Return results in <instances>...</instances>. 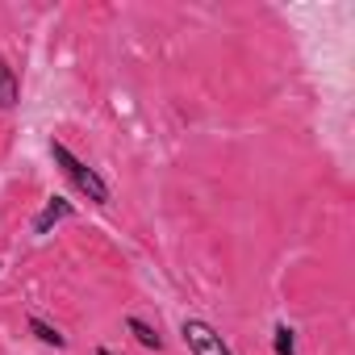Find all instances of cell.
Here are the masks:
<instances>
[{
  "label": "cell",
  "instance_id": "1",
  "mask_svg": "<svg viewBox=\"0 0 355 355\" xmlns=\"http://www.w3.org/2000/svg\"><path fill=\"white\" fill-rule=\"evenodd\" d=\"M51 159L63 167V175H67V180H71V184H76V189H80L88 201H96V205H109V197H113V193H109V184L101 180V171H96V167H88L84 159H76V155H71L63 142H55V138H51Z\"/></svg>",
  "mask_w": 355,
  "mask_h": 355
},
{
  "label": "cell",
  "instance_id": "7",
  "mask_svg": "<svg viewBox=\"0 0 355 355\" xmlns=\"http://www.w3.org/2000/svg\"><path fill=\"white\" fill-rule=\"evenodd\" d=\"M272 347H276V355H297V334H293L288 322H276V330H272Z\"/></svg>",
  "mask_w": 355,
  "mask_h": 355
},
{
  "label": "cell",
  "instance_id": "6",
  "mask_svg": "<svg viewBox=\"0 0 355 355\" xmlns=\"http://www.w3.org/2000/svg\"><path fill=\"white\" fill-rule=\"evenodd\" d=\"M30 334H34L38 343H46V347H55V351L67 347V334H63L59 326H51L46 318H38V313H30Z\"/></svg>",
  "mask_w": 355,
  "mask_h": 355
},
{
  "label": "cell",
  "instance_id": "5",
  "mask_svg": "<svg viewBox=\"0 0 355 355\" xmlns=\"http://www.w3.org/2000/svg\"><path fill=\"white\" fill-rule=\"evenodd\" d=\"M125 330L138 338V347H146V351H163V334H159L146 318H134V313H130V318H125Z\"/></svg>",
  "mask_w": 355,
  "mask_h": 355
},
{
  "label": "cell",
  "instance_id": "3",
  "mask_svg": "<svg viewBox=\"0 0 355 355\" xmlns=\"http://www.w3.org/2000/svg\"><path fill=\"white\" fill-rule=\"evenodd\" d=\"M67 218H76V205L63 201V197H51V201L42 205V214L34 218V234H46L51 226H59V222H67Z\"/></svg>",
  "mask_w": 355,
  "mask_h": 355
},
{
  "label": "cell",
  "instance_id": "4",
  "mask_svg": "<svg viewBox=\"0 0 355 355\" xmlns=\"http://www.w3.org/2000/svg\"><path fill=\"white\" fill-rule=\"evenodd\" d=\"M17 101H21V80L9 59H0V109H17Z\"/></svg>",
  "mask_w": 355,
  "mask_h": 355
},
{
  "label": "cell",
  "instance_id": "2",
  "mask_svg": "<svg viewBox=\"0 0 355 355\" xmlns=\"http://www.w3.org/2000/svg\"><path fill=\"white\" fill-rule=\"evenodd\" d=\"M180 334H184V343H189L193 355H234V351L222 343V334H218L205 318H184Z\"/></svg>",
  "mask_w": 355,
  "mask_h": 355
},
{
  "label": "cell",
  "instance_id": "8",
  "mask_svg": "<svg viewBox=\"0 0 355 355\" xmlns=\"http://www.w3.org/2000/svg\"><path fill=\"white\" fill-rule=\"evenodd\" d=\"M96 355H113V351H109V347H96Z\"/></svg>",
  "mask_w": 355,
  "mask_h": 355
}]
</instances>
